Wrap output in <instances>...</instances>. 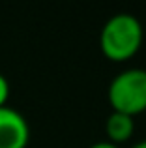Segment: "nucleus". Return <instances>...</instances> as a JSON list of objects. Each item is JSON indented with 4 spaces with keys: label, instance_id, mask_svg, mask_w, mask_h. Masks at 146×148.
Returning <instances> with one entry per match:
<instances>
[{
    "label": "nucleus",
    "instance_id": "2",
    "mask_svg": "<svg viewBox=\"0 0 146 148\" xmlns=\"http://www.w3.org/2000/svg\"><path fill=\"white\" fill-rule=\"evenodd\" d=\"M107 98L113 111L137 116L146 111V69L129 68L120 71L109 84Z\"/></svg>",
    "mask_w": 146,
    "mask_h": 148
},
{
    "label": "nucleus",
    "instance_id": "6",
    "mask_svg": "<svg viewBox=\"0 0 146 148\" xmlns=\"http://www.w3.org/2000/svg\"><path fill=\"white\" fill-rule=\"evenodd\" d=\"M88 148H120V146L113 145V143H109V141H98V143H94V145H90Z\"/></svg>",
    "mask_w": 146,
    "mask_h": 148
},
{
    "label": "nucleus",
    "instance_id": "4",
    "mask_svg": "<svg viewBox=\"0 0 146 148\" xmlns=\"http://www.w3.org/2000/svg\"><path fill=\"white\" fill-rule=\"evenodd\" d=\"M133 131H135V120L133 116L122 114V112L113 111L105 120V135L107 141L113 143V145L120 146L122 143L129 141L133 137Z\"/></svg>",
    "mask_w": 146,
    "mask_h": 148
},
{
    "label": "nucleus",
    "instance_id": "7",
    "mask_svg": "<svg viewBox=\"0 0 146 148\" xmlns=\"http://www.w3.org/2000/svg\"><path fill=\"white\" fill-rule=\"evenodd\" d=\"M131 148H146V139H144V141H141V143H137V145H133Z\"/></svg>",
    "mask_w": 146,
    "mask_h": 148
},
{
    "label": "nucleus",
    "instance_id": "5",
    "mask_svg": "<svg viewBox=\"0 0 146 148\" xmlns=\"http://www.w3.org/2000/svg\"><path fill=\"white\" fill-rule=\"evenodd\" d=\"M8 96H10V83H8L6 75H2V73H0V107H2V105H6Z\"/></svg>",
    "mask_w": 146,
    "mask_h": 148
},
{
    "label": "nucleus",
    "instance_id": "1",
    "mask_svg": "<svg viewBox=\"0 0 146 148\" xmlns=\"http://www.w3.org/2000/svg\"><path fill=\"white\" fill-rule=\"evenodd\" d=\"M144 30L141 21L131 13H116L103 25L99 32V47L111 62H126L143 47Z\"/></svg>",
    "mask_w": 146,
    "mask_h": 148
},
{
    "label": "nucleus",
    "instance_id": "3",
    "mask_svg": "<svg viewBox=\"0 0 146 148\" xmlns=\"http://www.w3.org/2000/svg\"><path fill=\"white\" fill-rule=\"evenodd\" d=\"M30 126L26 118L13 107H0V148H26Z\"/></svg>",
    "mask_w": 146,
    "mask_h": 148
}]
</instances>
